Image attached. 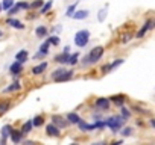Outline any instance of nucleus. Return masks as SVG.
<instances>
[{"label": "nucleus", "instance_id": "20e7f679", "mask_svg": "<svg viewBox=\"0 0 155 145\" xmlns=\"http://www.w3.org/2000/svg\"><path fill=\"white\" fill-rule=\"evenodd\" d=\"M154 26H155V21H154V20H149V21H146V24H145L143 27L140 29V32L137 33V38H143V36H145V33H146L149 29H152Z\"/></svg>", "mask_w": 155, "mask_h": 145}, {"label": "nucleus", "instance_id": "a211bd4d", "mask_svg": "<svg viewBox=\"0 0 155 145\" xmlns=\"http://www.w3.org/2000/svg\"><path fill=\"white\" fill-rule=\"evenodd\" d=\"M52 121H53V124H55V126H59V127H66V126L69 124V123L64 121L61 116H53V118H52Z\"/></svg>", "mask_w": 155, "mask_h": 145}, {"label": "nucleus", "instance_id": "cd10ccee", "mask_svg": "<svg viewBox=\"0 0 155 145\" xmlns=\"http://www.w3.org/2000/svg\"><path fill=\"white\" fill-rule=\"evenodd\" d=\"M76 5H78V2H76V3H73L72 6H69V9H67V12H66V15H67V17H72V15L75 14V9H76Z\"/></svg>", "mask_w": 155, "mask_h": 145}, {"label": "nucleus", "instance_id": "412c9836", "mask_svg": "<svg viewBox=\"0 0 155 145\" xmlns=\"http://www.w3.org/2000/svg\"><path fill=\"white\" fill-rule=\"evenodd\" d=\"M37 35L40 36V38L46 36V35H47V29L44 27V26H40V27H37Z\"/></svg>", "mask_w": 155, "mask_h": 145}, {"label": "nucleus", "instance_id": "1a4fd4ad", "mask_svg": "<svg viewBox=\"0 0 155 145\" xmlns=\"http://www.w3.org/2000/svg\"><path fill=\"white\" fill-rule=\"evenodd\" d=\"M73 77V71H64L61 76H58L56 79H53V80H56V82H64V80H69V79H72Z\"/></svg>", "mask_w": 155, "mask_h": 145}, {"label": "nucleus", "instance_id": "5701e85b", "mask_svg": "<svg viewBox=\"0 0 155 145\" xmlns=\"http://www.w3.org/2000/svg\"><path fill=\"white\" fill-rule=\"evenodd\" d=\"M41 124H43V116H35L32 120V126H35V127H40Z\"/></svg>", "mask_w": 155, "mask_h": 145}, {"label": "nucleus", "instance_id": "a19ab883", "mask_svg": "<svg viewBox=\"0 0 155 145\" xmlns=\"http://www.w3.org/2000/svg\"><path fill=\"white\" fill-rule=\"evenodd\" d=\"M0 11H2V5H0Z\"/></svg>", "mask_w": 155, "mask_h": 145}, {"label": "nucleus", "instance_id": "6ab92c4d", "mask_svg": "<svg viewBox=\"0 0 155 145\" xmlns=\"http://www.w3.org/2000/svg\"><path fill=\"white\" fill-rule=\"evenodd\" d=\"M49 47H50V41L47 39V41H46V43H43V44H41V47H40V53H41L43 56H46V55L49 53Z\"/></svg>", "mask_w": 155, "mask_h": 145}, {"label": "nucleus", "instance_id": "ddd939ff", "mask_svg": "<svg viewBox=\"0 0 155 145\" xmlns=\"http://www.w3.org/2000/svg\"><path fill=\"white\" fill-rule=\"evenodd\" d=\"M21 136H23V133H21V131H18V130H12V131H11L12 142H15V144H18V142L21 141Z\"/></svg>", "mask_w": 155, "mask_h": 145}, {"label": "nucleus", "instance_id": "c756f323", "mask_svg": "<svg viewBox=\"0 0 155 145\" xmlns=\"http://www.w3.org/2000/svg\"><path fill=\"white\" fill-rule=\"evenodd\" d=\"M105 15H107V8H103V9L99 12V21H103V20H105Z\"/></svg>", "mask_w": 155, "mask_h": 145}, {"label": "nucleus", "instance_id": "423d86ee", "mask_svg": "<svg viewBox=\"0 0 155 145\" xmlns=\"http://www.w3.org/2000/svg\"><path fill=\"white\" fill-rule=\"evenodd\" d=\"M21 70H23L21 62H18V61H15V62L9 67V73H11V74H20V73H21Z\"/></svg>", "mask_w": 155, "mask_h": 145}, {"label": "nucleus", "instance_id": "c9c22d12", "mask_svg": "<svg viewBox=\"0 0 155 145\" xmlns=\"http://www.w3.org/2000/svg\"><path fill=\"white\" fill-rule=\"evenodd\" d=\"M41 5H43V0H37V2L32 3V8H40Z\"/></svg>", "mask_w": 155, "mask_h": 145}, {"label": "nucleus", "instance_id": "ea45409f", "mask_svg": "<svg viewBox=\"0 0 155 145\" xmlns=\"http://www.w3.org/2000/svg\"><path fill=\"white\" fill-rule=\"evenodd\" d=\"M2 35H3V33H2V30H0V36H2Z\"/></svg>", "mask_w": 155, "mask_h": 145}, {"label": "nucleus", "instance_id": "c85d7f7f", "mask_svg": "<svg viewBox=\"0 0 155 145\" xmlns=\"http://www.w3.org/2000/svg\"><path fill=\"white\" fill-rule=\"evenodd\" d=\"M50 8H52V2L49 0V2H47V3H46V5H44V6L41 8V14H46V12H47V11H49Z\"/></svg>", "mask_w": 155, "mask_h": 145}, {"label": "nucleus", "instance_id": "f3484780", "mask_svg": "<svg viewBox=\"0 0 155 145\" xmlns=\"http://www.w3.org/2000/svg\"><path fill=\"white\" fill-rule=\"evenodd\" d=\"M69 53L67 51H64V53H61V55H58L56 58H55V62H59V63H64V62H67V59H69Z\"/></svg>", "mask_w": 155, "mask_h": 145}, {"label": "nucleus", "instance_id": "aec40b11", "mask_svg": "<svg viewBox=\"0 0 155 145\" xmlns=\"http://www.w3.org/2000/svg\"><path fill=\"white\" fill-rule=\"evenodd\" d=\"M11 131H12V127L11 126H3V128H2V136L3 138L11 136Z\"/></svg>", "mask_w": 155, "mask_h": 145}, {"label": "nucleus", "instance_id": "9d476101", "mask_svg": "<svg viewBox=\"0 0 155 145\" xmlns=\"http://www.w3.org/2000/svg\"><path fill=\"white\" fill-rule=\"evenodd\" d=\"M47 70V62H43V63H40V65H37V67H34L32 68V73L34 74H41V73H44Z\"/></svg>", "mask_w": 155, "mask_h": 145}, {"label": "nucleus", "instance_id": "f257e3e1", "mask_svg": "<svg viewBox=\"0 0 155 145\" xmlns=\"http://www.w3.org/2000/svg\"><path fill=\"white\" fill-rule=\"evenodd\" d=\"M102 55H103V47H94L90 53L84 58V61H82V63L84 65H90V63H96L100 58H102Z\"/></svg>", "mask_w": 155, "mask_h": 145}, {"label": "nucleus", "instance_id": "f8f14e48", "mask_svg": "<svg viewBox=\"0 0 155 145\" xmlns=\"http://www.w3.org/2000/svg\"><path fill=\"white\" fill-rule=\"evenodd\" d=\"M88 15H90L88 11H78V12H75L72 17H73L75 20H84V18H87Z\"/></svg>", "mask_w": 155, "mask_h": 145}, {"label": "nucleus", "instance_id": "6e6552de", "mask_svg": "<svg viewBox=\"0 0 155 145\" xmlns=\"http://www.w3.org/2000/svg\"><path fill=\"white\" fill-rule=\"evenodd\" d=\"M46 133L50 135V136H58V135H59V128H58L55 124H49V126L46 127Z\"/></svg>", "mask_w": 155, "mask_h": 145}, {"label": "nucleus", "instance_id": "2f4dec72", "mask_svg": "<svg viewBox=\"0 0 155 145\" xmlns=\"http://www.w3.org/2000/svg\"><path fill=\"white\" fill-rule=\"evenodd\" d=\"M49 41H50V44H55L56 45V44H59V38L58 36H50Z\"/></svg>", "mask_w": 155, "mask_h": 145}, {"label": "nucleus", "instance_id": "9b49d317", "mask_svg": "<svg viewBox=\"0 0 155 145\" xmlns=\"http://www.w3.org/2000/svg\"><path fill=\"white\" fill-rule=\"evenodd\" d=\"M11 27H15V29H24V24L21 23V21H18V20H14V18H9L8 21H6Z\"/></svg>", "mask_w": 155, "mask_h": 145}, {"label": "nucleus", "instance_id": "4c0bfd02", "mask_svg": "<svg viewBox=\"0 0 155 145\" xmlns=\"http://www.w3.org/2000/svg\"><path fill=\"white\" fill-rule=\"evenodd\" d=\"M61 29H62V27H61V26H56V27L53 29V32H61Z\"/></svg>", "mask_w": 155, "mask_h": 145}, {"label": "nucleus", "instance_id": "2eb2a0df", "mask_svg": "<svg viewBox=\"0 0 155 145\" xmlns=\"http://www.w3.org/2000/svg\"><path fill=\"white\" fill-rule=\"evenodd\" d=\"M67 121L72 123V124H78V123L81 121V118H79V115H78V113H69L67 115Z\"/></svg>", "mask_w": 155, "mask_h": 145}, {"label": "nucleus", "instance_id": "b1692460", "mask_svg": "<svg viewBox=\"0 0 155 145\" xmlns=\"http://www.w3.org/2000/svg\"><path fill=\"white\" fill-rule=\"evenodd\" d=\"M113 101H114L116 104H119V106H122L123 101H125V97H123V95H116V97H113Z\"/></svg>", "mask_w": 155, "mask_h": 145}, {"label": "nucleus", "instance_id": "dca6fc26", "mask_svg": "<svg viewBox=\"0 0 155 145\" xmlns=\"http://www.w3.org/2000/svg\"><path fill=\"white\" fill-rule=\"evenodd\" d=\"M78 126H79V128H81V130H84V131H88V130H94V124H91V126H90V124L84 123L82 120H81L79 123H78Z\"/></svg>", "mask_w": 155, "mask_h": 145}, {"label": "nucleus", "instance_id": "473e14b6", "mask_svg": "<svg viewBox=\"0 0 155 145\" xmlns=\"http://www.w3.org/2000/svg\"><path fill=\"white\" fill-rule=\"evenodd\" d=\"M129 115H131V113H129V110L126 107H122V116L125 118V120H126V118H129Z\"/></svg>", "mask_w": 155, "mask_h": 145}, {"label": "nucleus", "instance_id": "bb28decb", "mask_svg": "<svg viewBox=\"0 0 155 145\" xmlns=\"http://www.w3.org/2000/svg\"><path fill=\"white\" fill-rule=\"evenodd\" d=\"M12 6H14V0H3V9H9V8H12Z\"/></svg>", "mask_w": 155, "mask_h": 145}, {"label": "nucleus", "instance_id": "72a5a7b5", "mask_svg": "<svg viewBox=\"0 0 155 145\" xmlns=\"http://www.w3.org/2000/svg\"><path fill=\"white\" fill-rule=\"evenodd\" d=\"M9 109V103H3V104H0V112H6Z\"/></svg>", "mask_w": 155, "mask_h": 145}, {"label": "nucleus", "instance_id": "7ed1b4c3", "mask_svg": "<svg viewBox=\"0 0 155 145\" xmlns=\"http://www.w3.org/2000/svg\"><path fill=\"white\" fill-rule=\"evenodd\" d=\"M125 123V118L123 116H111L105 121V126H108L113 131H117Z\"/></svg>", "mask_w": 155, "mask_h": 145}, {"label": "nucleus", "instance_id": "4be33fe9", "mask_svg": "<svg viewBox=\"0 0 155 145\" xmlns=\"http://www.w3.org/2000/svg\"><path fill=\"white\" fill-rule=\"evenodd\" d=\"M21 88V85L20 83H12L11 86H8L6 89H5V92H12V91H18Z\"/></svg>", "mask_w": 155, "mask_h": 145}, {"label": "nucleus", "instance_id": "f704fd0d", "mask_svg": "<svg viewBox=\"0 0 155 145\" xmlns=\"http://www.w3.org/2000/svg\"><path fill=\"white\" fill-rule=\"evenodd\" d=\"M131 131H132L131 128L126 127V128H123V130H122V135H123V136H129V135H131Z\"/></svg>", "mask_w": 155, "mask_h": 145}, {"label": "nucleus", "instance_id": "58836bf2", "mask_svg": "<svg viewBox=\"0 0 155 145\" xmlns=\"http://www.w3.org/2000/svg\"><path fill=\"white\" fill-rule=\"evenodd\" d=\"M151 126H152V127H155V120H151Z\"/></svg>", "mask_w": 155, "mask_h": 145}, {"label": "nucleus", "instance_id": "0eeeda50", "mask_svg": "<svg viewBox=\"0 0 155 145\" xmlns=\"http://www.w3.org/2000/svg\"><path fill=\"white\" fill-rule=\"evenodd\" d=\"M122 63H123V59H117L116 62H113V63H110V65H105V67L102 68V71H103V73H108V71L114 70L116 67H119V65H122Z\"/></svg>", "mask_w": 155, "mask_h": 145}, {"label": "nucleus", "instance_id": "7c9ffc66", "mask_svg": "<svg viewBox=\"0 0 155 145\" xmlns=\"http://www.w3.org/2000/svg\"><path fill=\"white\" fill-rule=\"evenodd\" d=\"M64 71H66V70H64V68H59V70H55V71H53V74H52V77H53V79H56V77H58V76H61V74H62Z\"/></svg>", "mask_w": 155, "mask_h": 145}, {"label": "nucleus", "instance_id": "e433bc0d", "mask_svg": "<svg viewBox=\"0 0 155 145\" xmlns=\"http://www.w3.org/2000/svg\"><path fill=\"white\" fill-rule=\"evenodd\" d=\"M103 126H105V121H97V123L94 124V128H102Z\"/></svg>", "mask_w": 155, "mask_h": 145}, {"label": "nucleus", "instance_id": "a878e982", "mask_svg": "<svg viewBox=\"0 0 155 145\" xmlns=\"http://www.w3.org/2000/svg\"><path fill=\"white\" fill-rule=\"evenodd\" d=\"M31 128H32V121H28L24 126H23V128H21V133L24 135V133H28V131H31Z\"/></svg>", "mask_w": 155, "mask_h": 145}, {"label": "nucleus", "instance_id": "4468645a", "mask_svg": "<svg viewBox=\"0 0 155 145\" xmlns=\"http://www.w3.org/2000/svg\"><path fill=\"white\" fill-rule=\"evenodd\" d=\"M15 59L18 61V62H26V61H28V51H26V50H21V51H18V53L15 55Z\"/></svg>", "mask_w": 155, "mask_h": 145}, {"label": "nucleus", "instance_id": "f03ea898", "mask_svg": "<svg viewBox=\"0 0 155 145\" xmlns=\"http://www.w3.org/2000/svg\"><path fill=\"white\" fill-rule=\"evenodd\" d=\"M90 41V32L88 30H79L75 35V44L78 47H85Z\"/></svg>", "mask_w": 155, "mask_h": 145}, {"label": "nucleus", "instance_id": "39448f33", "mask_svg": "<svg viewBox=\"0 0 155 145\" xmlns=\"http://www.w3.org/2000/svg\"><path fill=\"white\" fill-rule=\"evenodd\" d=\"M96 107L100 109V110L108 109L110 107V100L108 98H99V100H96Z\"/></svg>", "mask_w": 155, "mask_h": 145}, {"label": "nucleus", "instance_id": "393cba45", "mask_svg": "<svg viewBox=\"0 0 155 145\" xmlns=\"http://www.w3.org/2000/svg\"><path fill=\"white\" fill-rule=\"evenodd\" d=\"M78 58H79V55H78V53H75V55L69 56V59H67V63H70V65H75V63L78 62Z\"/></svg>", "mask_w": 155, "mask_h": 145}]
</instances>
